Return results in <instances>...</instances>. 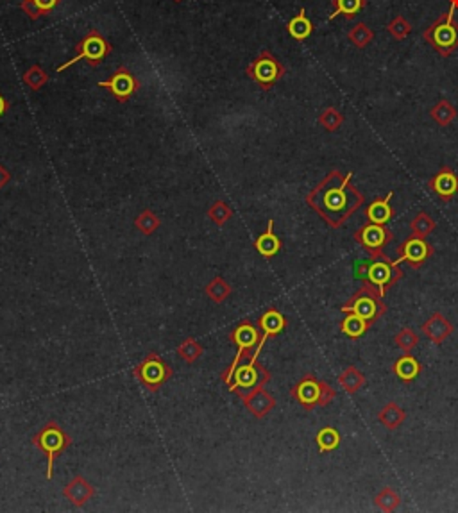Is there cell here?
<instances>
[{"label":"cell","instance_id":"obj_1","mask_svg":"<svg viewBox=\"0 0 458 513\" xmlns=\"http://www.w3.org/2000/svg\"><path fill=\"white\" fill-rule=\"evenodd\" d=\"M351 172L344 175L331 170L307 196L308 206L333 229L342 227L365 203V197L351 184Z\"/></svg>","mask_w":458,"mask_h":513},{"label":"cell","instance_id":"obj_2","mask_svg":"<svg viewBox=\"0 0 458 513\" xmlns=\"http://www.w3.org/2000/svg\"><path fill=\"white\" fill-rule=\"evenodd\" d=\"M32 444L47 456V479L50 481L52 477H54L56 460L60 458L61 453H65L70 447L72 440H70L67 431L58 422L50 420L32 437Z\"/></svg>","mask_w":458,"mask_h":513},{"label":"cell","instance_id":"obj_3","mask_svg":"<svg viewBox=\"0 0 458 513\" xmlns=\"http://www.w3.org/2000/svg\"><path fill=\"white\" fill-rule=\"evenodd\" d=\"M422 38L430 43L440 56H451L458 48V24L454 22V13L447 9L437 20L424 29Z\"/></svg>","mask_w":458,"mask_h":513},{"label":"cell","instance_id":"obj_4","mask_svg":"<svg viewBox=\"0 0 458 513\" xmlns=\"http://www.w3.org/2000/svg\"><path fill=\"white\" fill-rule=\"evenodd\" d=\"M340 311L342 313H355L365 318L367 322L375 324L379 317L386 313V304L383 303V297L371 282H363L362 288L356 294L351 295V299L340 308Z\"/></svg>","mask_w":458,"mask_h":513},{"label":"cell","instance_id":"obj_5","mask_svg":"<svg viewBox=\"0 0 458 513\" xmlns=\"http://www.w3.org/2000/svg\"><path fill=\"white\" fill-rule=\"evenodd\" d=\"M231 342L236 346V355L233 358V363L229 365V369L222 374V381L226 383L227 386L231 385L233 374H235L236 367L242 363L243 358H251V353L256 350L260 340H262V333H260L258 327L251 322V320H242L235 329L229 334Z\"/></svg>","mask_w":458,"mask_h":513},{"label":"cell","instance_id":"obj_6","mask_svg":"<svg viewBox=\"0 0 458 513\" xmlns=\"http://www.w3.org/2000/svg\"><path fill=\"white\" fill-rule=\"evenodd\" d=\"M403 271L399 268V263L391 261L389 256L383 252L369 258V268H367V282L379 292V295H386V292L394 287L399 279H403Z\"/></svg>","mask_w":458,"mask_h":513},{"label":"cell","instance_id":"obj_7","mask_svg":"<svg viewBox=\"0 0 458 513\" xmlns=\"http://www.w3.org/2000/svg\"><path fill=\"white\" fill-rule=\"evenodd\" d=\"M133 372H135V378L151 392L160 390L161 386L174 376L170 367L160 356L156 355V353H151V355L145 356L144 362L138 363Z\"/></svg>","mask_w":458,"mask_h":513},{"label":"cell","instance_id":"obj_8","mask_svg":"<svg viewBox=\"0 0 458 513\" xmlns=\"http://www.w3.org/2000/svg\"><path fill=\"white\" fill-rule=\"evenodd\" d=\"M109 52H112V45L108 41L104 40L97 31H90L83 40L77 43V54L76 57H72L70 61L67 63L60 64L58 67V72H65L67 68L72 67L74 63L77 61H88V64H92V67H97L104 57L108 56Z\"/></svg>","mask_w":458,"mask_h":513},{"label":"cell","instance_id":"obj_9","mask_svg":"<svg viewBox=\"0 0 458 513\" xmlns=\"http://www.w3.org/2000/svg\"><path fill=\"white\" fill-rule=\"evenodd\" d=\"M269 379H271L269 370L263 365H260L258 360L256 362L249 360L248 363L236 367L231 385H229V392H236V395L248 394V392L255 390L258 386L267 385Z\"/></svg>","mask_w":458,"mask_h":513},{"label":"cell","instance_id":"obj_10","mask_svg":"<svg viewBox=\"0 0 458 513\" xmlns=\"http://www.w3.org/2000/svg\"><path fill=\"white\" fill-rule=\"evenodd\" d=\"M285 74V67L272 56L269 50H263L248 68V76L262 90H271Z\"/></svg>","mask_w":458,"mask_h":513},{"label":"cell","instance_id":"obj_11","mask_svg":"<svg viewBox=\"0 0 458 513\" xmlns=\"http://www.w3.org/2000/svg\"><path fill=\"white\" fill-rule=\"evenodd\" d=\"M398 254L399 258L396 263L407 261L412 268H419L433 256V247L426 242V238L412 235L398 247Z\"/></svg>","mask_w":458,"mask_h":513},{"label":"cell","instance_id":"obj_12","mask_svg":"<svg viewBox=\"0 0 458 513\" xmlns=\"http://www.w3.org/2000/svg\"><path fill=\"white\" fill-rule=\"evenodd\" d=\"M355 240L360 245L365 249L371 256L379 254L383 251V247L394 240L391 229H386V226H379V224H365L355 233Z\"/></svg>","mask_w":458,"mask_h":513},{"label":"cell","instance_id":"obj_13","mask_svg":"<svg viewBox=\"0 0 458 513\" xmlns=\"http://www.w3.org/2000/svg\"><path fill=\"white\" fill-rule=\"evenodd\" d=\"M287 324L288 322L287 318H285V315L279 310H276V308H269L267 311H263L258 318V329L260 333H262V340H260L258 347H256V350L252 353V356L249 360H251V362H256V360L260 358V353H262L265 342H267L269 338H274V336L283 333V331L287 329Z\"/></svg>","mask_w":458,"mask_h":513},{"label":"cell","instance_id":"obj_14","mask_svg":"<svg viewBox=\"0 0 458 513\" xmlns=\"http://www.w3.org/2000/svg\"><path fill=\"white\" fill-rule=\"evenodd\" d=\"M99 86L109 90L119 102H128V100L135 95L136 90H138V81H136L135 77H133V74L128 72L126 68H119V70L113 74L112 79L100 81Z\"/></svg>","mask_w":458,"mask_h":513},{"label":"cell","instance_id":"obj_15","mask_svg":"<svg viewBox=\"0 0 458 513\" xmlns=\"http://www.w3.org/2000/svg\"><path fill=\"white\" fill-rule=\"evenodd\" d=\"M238 397L242 399L245 410L256 418L267 417V415L276 408L274 395L269 394V392L265 390V386H258L255 390L238 395Z\"/></svg>","mask_w":458,"mask_h":513},{"label":"cell","instance_id":"obj_16","mask_svg":"<svg viewBox=\"0 0 458 513\" xmlns=\"http://www.w3.org/2000/svg\"><path fill=\"white\" fill-rule=\"evenodd\" d=\"M321 383L319 379H315L314 376H307L295 386H292L290 395L294 397V401H297L299 404L303 406L307 411H311L315 406H319L321 401Z\"/></svg>","mask_w":458,"mask_h":513},{"label":"cell","instance_id":"obj_17","mask_svg":"<svg viewBox=\"0 0 458 513\" xmlns=\"http://www.w3.org/2000/svg\"><path fill=\"white\" fill-rule=\"evenodd\" d=\"M428 186L443 200H451L458 193V175L453 168L443 167L433 175Z\"/></svg>","mask_w":458,"mask_h":513},{"label":"cell","instance_id":"obj_18","mask_svg":"<svg viewBox=\"0 0 458 513\" xmlns=\"http://www.w3.org/2000/svg\"><path fill=\"white\" fill-rule=\"evenodd\" d=\"M63 495L72 502L76 508H83L88 505V501L95 495V488L92 483H88L83 476H74L67 486L63 488Z\"/></svg>","mask_w":458,"mask_h":513},{"label":"cell","instance_id":"obj_19","mask_svg":"<svg viewBox=\"0 0 458 513\" xmlns=\"http://www.w3.org/2000/svg\"><path fill=\"white\" fill-rule=\"evenodd\" d=\"M421 331H422V334L430 340V342L440 346V343H443L447 336L453 334L454 327H453V324H451L450 320L444 317V315L433 313L430 318H428L426 322L422 324Z\"/></svg>","mask_w":458,"mask_h":513},{"label":"cell","instance_id":"obj_20","mask_svg":"<svg viewBox=\"0 0 458 513\" xmlns=\"http://www.w3.org/2000/svg\"><path fill=\"white\" fill-rule=\"evenodd\" d=\"M392 197H394V193L391 191L386 197L372 200L365 210L367 220L372 224H379V226H386V224L391 222V220L394 219V210H392L391 206Z\"/></svg>","mask_w":458,"mask_h":513},{"label":"cell","instance_id":"obj_21","mask_svg":"<svg viewBox=\"0 0 458 513\" xmlns=\"http://www.w3.org/2000/svg\"><path fill=\"white\" fill-rule=\"evenodd\" d=\"M255 249L258 251L260 256H263V258L267 259L274 258V256L281 251V240H279L274 233V220H269L265 233H262V235L256 238Z\"/></svg>","mask_w":458,"mask_h":513},{"label":"cell","instance_id":"obj_22","mask_svg":"<svg viewBox=\"0 0 458 513\" xmlns=\"http://www.w3.org/2000/svg\"><path fill=\"white\" fill-rule=\"evenodd\" d=\"M421 370H422L421 363H419L417 360H415V356H412L410 353H405V355L394 363V367H392V372L396 374V378L403 383H410L414 381V379H417L419 374H421Z\"/></svg>","mask_w":458,"mask_h":513},{"label":"cell","instance_id":"obj_23","mask_svg":"<svg viewBox=\"0 0 458 513\" xmlns=\"http://www.w3.org/2000/svg\"><path fill=\"white\" fill-rule=\"evenodd\" d=\"M378 420L382 426H385L386 430L396 431L403 422L407 420V411L403 410L401 406L396 404V402H389V404L383 406V410L379 411Z\"/></svg>","mask_w":458,"mask_h":513},{"label":"cell","instance_id":"obj_24","mask_svg":"<svg viewBox=\"0 0 458 513\" xmlns=\"http://www.w3.org/2000/svg\"><path fill=\"white\" fill-rule=\"evenodd\" d=\"M287 29L288 34H290L294 40L304 41L311 36V32H314V24H311V20L307 16V11L301 9V11L288 22Z\"/></svg>","mask_w":458,"mask_h":513},{"label":"cell","instance_id":"obj_25","mask_svg":"<svg viewBox=\"0 0 458 513\" xmlns=\"http://www.w3.org/2000/svg\"><path fill=\"white\" fill-rule=\"evenodd\" d=\"M371 326H372L371 322H367L365 318L358 317V315L346 313L342 324H340V329H342V333L346 334V336H349V338H362Z\"/></svg>","mask_w":458,"mask_h":513},{"label":"cell","instance_id":"obj_26","mask_svg":"<svg viewBox=\"0 0 458 513\" xmlns=\"http://www.w3.org/2000/svg\"><path fill=\"white\" fill-rule=\"evenodd\" d=\"M339 385L347 394H356L362 386H365V376L356 367H346L339 376Z\"/></svg>","mask_w":458,"mask_h":513},{"label":"cell","instance_id":"obj_27","mask_svg":"<svg viewBox=\"0 0 458 513\" xmlns=\"http://www.w3.org/2000/svg\"><path fill=\"white\" fill-rule=\"evenodd\" d=\"M333 13L330 20H335L337 16H344L347 20H353L360 11L367 6V0H333Z\"/></svg>","mask_w":458,"mask_h":513},{"label":"cell","instance_id":"obj_28","mask_svg":"<svg viewBox=\"0 0 458 513\" xmlns=\"http://www.w3.org/2000/svg\"><path fill=\"white\" fill-rule=\"evenodd\" d=\"M315 444H317V449L321 454L333 453L340 446V433L335 427H323V430H319V433L315 435Z\"/></svg>","mask_w":458,"mask_h":513},{"label":"cell","instance_id":"obj_29","mask_svg":"<svg viewBox=\"0 0 458 513\" xmlns=\"http://www.w3.org/2000/svg\"><path fill=\"white\" fill-rule=\"evenodd\" d=\"M430 116L440 125V128H447V125L457 118V108H454L450 100L443 99L438 100L433 108L430 109Z\"/></svg>","mask_w":458,"mask_h":513},{"label":"cell","instance_id":"obj_30","mask_svg":"<svg viewBox=\"0 0 458 513\" xmlns=\"http://www.w3.org/2000/svg\"><path fill=\"white\" fill-rule=\"evenodd\" d=\"M204 292H206V295L211 299V301H213V303L220 304V303H224L229 295H231L233 290H231V285H229L226 279L213 278L206 285Z\"/></svg>","mask_w":458,"mask_h":513},{"label":"cell","instance_id":"obj_31","mask_svg":"<svg viewBox=\"0 0 458 513\" xmlns=\"http://www.w3.org/2000/svg\"><path fill=\"white\" fill-rule=\"evenodd\" d=\"M347 40L355 45L356 48H365L367 45L375 40V31H372L367 24L360 22V24L353 25V27L349 29V32H347Z\"/></svg>","mask_w":458,"mask_h":513},{"label":"cell","instance_id":"obj_32","mask_svg":"<svg viewBox=\"0 0 458 513\" xmlns=\"http://www.w3.org/2000/svg\"><path fill=\"white\" fill-rule=\"evenodd\" d=\"M160 226H161V220L158 219V215H156L154 211H151V210H144L135 219V227L145 236L154 235V233L160 229Z\"/></svg>","mask_w":458,"mask_h":513},{"label":"cell","instance_id":"obj_33","mask_svg":"<svg viewBox=\"0 0 458 513\" xmlns=\"http://www.w3.org/2000/svg\"><path fill=\"white\" fill-rule=\"evenodd\" d=\"M375 505L378 506L382 512H394V509H398V506L401 505V498H399V493L396 492L394 488L385 486V488H382L375 495Z\"/></svg>","mask_w":458,"mask_h":513},{"label":"cell","instance_id":"obj_34","mask_svg":"<svg viewBox=\"0 0 458 513\" xmlns=\"http://www.w3.org/2000/svg\"><path fill=\"white\" fill-rule=\"evenodd\" d=\"M204 353V347L197 342L196 338H187L180 343L177 347V356L181 360H184L187 363H194L203 356Z\"/></svg>","mask_w":458,"mask_h":513},{"label":"cell","instance_id":"obj_35","mask_svg":"<svg viewBox=\"0 0 458 513\" xmlns=\"http://www.w3.org/2000/svg\"><path fill=\"white\" fill-rule=\"evenodd\" d=\"M435 227H437L435 220L431 219L428 213H424V211H421V213H419V215L415 217L410 224L412 235L421 236V238H426V236H430L431 233L435 231Z\"/></svg>","mask_w":458,"mask_h":513},{"label":"cell","instance_id":"obj_36","mask_svg":"<svg viewBox=\"0 0 458 513\" xmlns=\"http://www.w3.org/2000/svg\"><path fill=\"white\" fill-rule=\"evenodd\" d=\"M208 217L217 227H222L224 224H227L233 219V210L224 200H215L208 210Z\"/></svg>","mask_w":458,"mask_h":513},{"label":"cell","instance_id":"obj_37","mask_svg":"<svg viewBox=\"0 0 458 513\" xmlns=\"http://www.w3.org/2000/svg\"><path fill=\"white\" fill-rule=\"evenodd\" d=\"M386 31L391 32V36L394 38V40L401 41L412 32V24L403 15H398L396 18H392V20L389 22V25H386Z\"/></svg>","mask_w":458,"mask_h":513},{"label":"cell","instance_id":"obj_38","mask_svg":"<svg viewBox=\"0 0 458 513\" xmlns=\"http://www.w3.org/2000/svg\"><path fill=\"white\" fill-rule=\"evenodd\" d=\"M394 343L403 350V353H412L419 343V334L410 327H403L398 334H396Z\"/></svg>","mask_w":458,"mask_h":513},{"label":"cell","instance_id":"obj_39","mask_svg":"<svg viewBox=\"0 0 458 513\" xmlns=\"http://www.w3.org/2000/svg\"><path fill=\"white\" fill-rule=\"evenodd\" d=\"M319 123L330 132L339 131V128L344 123V115L337 108H328L321 113Z\"/></svg>","mask_w":458,"mask_h":513},{"label":"cell","instance_id":"obj_40","mask_svg":"<svg viewBox=\"0 0 458 513\" xmlns=\"http://www.w3.org/2000/svg\"><path fill=\"white\" fill-rule=\"evenodd\" d=\"M47 79H48L47 74H45L43 68L38 67V64L31 67L27 72L24 74V83L27 84L31 90H40V88L47 83Z\"/></svg>","mask_w":458,"mask_h":513},{"label":"cell","instance_id":"obj_41","mask_svg":"<svg viewBox=\"0 0 458 513\" xmlns=\"http://www.w3.org/2000/svg\"><path fill=\"white\" fill-rule=\"evenodd\" d=\"M335 397H337V390H335L333 386L328 385L326 381L321 383V401H319V406H328L330 402L335 401Z\"/></svg>","mask_w":458,"mask_h":513},{"label":"cell","instance_id":"obj_42","mask_svg":"<svg viewBox=\"0 0 458 513\" xmlns=\"http://www.w3.org/2000/svg\"><path fill=\"white\" fill-rule=\"evenodd\" d=\"M20 8H22V11H24L25 15H27L29 18H31V20H38V18H40V16L43 15V13L40 11V8H38V6L34 4L32 0H22Z\"/></svg>","mask_w":458,"mask_h":513},{"label":"cell","instance_id":"obj_43","mask_svg":"<svg viewBox=\"0 0 458 513\" xmlns=\"http://www.w3.org/2000/svg\"><path fill=\"white\" fill-rule=\"evenodd\" d=\"M367 268H369V259H362V261L355 263V278L363 282H367Z\"/></svg>","mask_w":458,"mask_h":513},{"label":"cell","instance_id":"obj_44","mask_svg":"<svg viewBox=\"0 0 458 513\" xmlns=\"http://www.w3.org/2000/svg\"><path fill=\"white\" fill-rule=\"evenodd\" d=\"M32 2H34L38 8H40V11L43 13V15H45V13L52 11V9H54L58 4H60V0H32Z\"/></svg>","mask_w":458,"mask_h":513},{"label":"cell","instance_id":"obj_45","mask_svg":"<svg viewBox=\"0 0 458 513\" xmlns=\"http://www.w3.org/2000/svg\"><path fill=\"white\" fill-rule=\"evenodd\" d=\"M9 181H11V174H9L8 168L0 165V190H2V188H4Z\"/></svg>","mask_w":458,"mask_h":513},{"label":"cell","instance_id":"obj_46","mask_svg":"<svg viewBox=\"0 0 458 513\" xmlns=\"http://www.w3.org/2000/svg\"><path fill=\"white\" fill-rule=\"evenodd\" d=\"M8 109H9V104H8V100H6V99H4V97L0 95V116H4V113H6V111H8Z\"/></svg>","mask_w":458,"mask_h":513},{"label":"cell","instance_id":"obj_47","mask_svg":"<svg viewBox=\"0 0 458 513\" xmlns=\"http://www.w3.org/2000/svg\"><path fill=\"white\" fill-rule=\"evenodd\" d=\"M458 9V0H450V11H457Z\"/></svg>","mask_w":458,"mask_h":513},{"label":"cell","instance_id":"obj_48","mask_svg":"<svg viewBox=\"0 0 458 513\" xmlns=\"http://www.w3.org/2000/svg\"><path fill=\"white\" fill-rule=\"evenodd\" d=\"M175 2H180V0H175Z\"/></svg>","mask_w":458,"mask_h":513}]
</instances>
